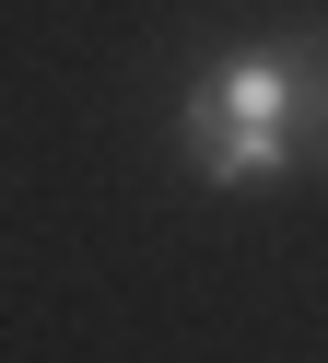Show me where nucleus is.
<instances>
[{"label": "nucleus", "instance_id": "f257e3e1", "mask_svg": "<svg viewBox=\"0 0 328 363\" xmlns=\"http://www.w3.org/2000/svg\"><path fill=\"white\" fill-rule=\"evenodd\" d=\"M317 141H328V59L317 48H234L176 106V152L199 188H270Z\"/></svg>", "mask_w": 328, "mask_h": 363}]
</instances>
